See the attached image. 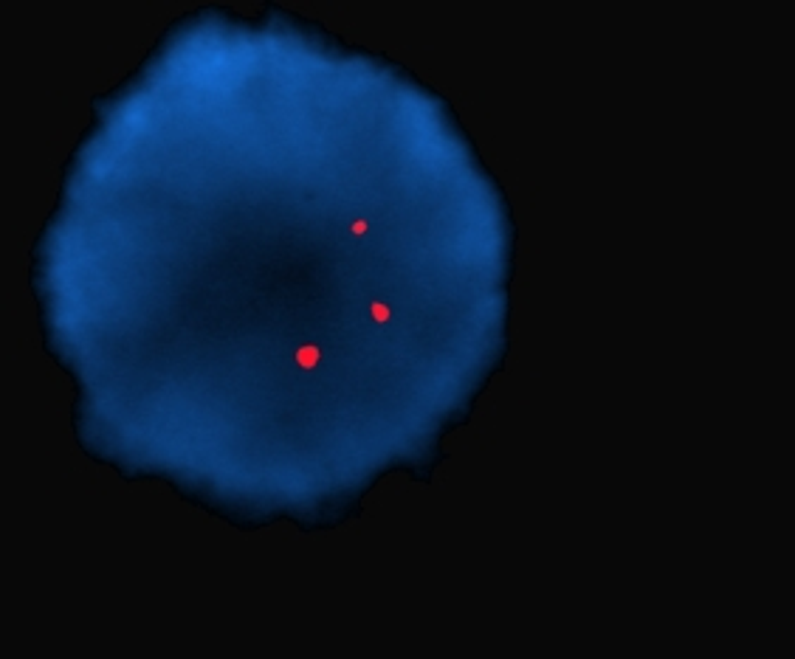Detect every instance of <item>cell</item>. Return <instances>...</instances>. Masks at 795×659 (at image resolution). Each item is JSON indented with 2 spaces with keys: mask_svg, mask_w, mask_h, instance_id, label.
I'll return each instance as SVG.
<instances>
[{
  "mask_svg": "<svg viewBox=\"0 0 795 659\" xmlns=\"http://www.w3.org/2000/svg\"><path fill=\"white\" fill-rule=\"evenodd\" d=\"M370 313H373L375 321H387V318H390V307H387V304H373Z\"/></svg>",
  "mask_w": 795,
  "mask_h": 659,
  "instance_id": "2",
  "label": "cell"
},
{
  "mask_svg": "<svg viewBox=\"0 0 795 659\" xmlns=\"http://www.w3.org/2000/svg\"><path fill=\"white\" fill-rule=\"evenodd\" d=\"M364 231H367V223H364V220H356V223H353V234H364Z\"/></svg>",
  "mask_w": 795,
  "mask_h": 659,
  "instance_id": "3",
  "label": "cell"
},
{
  "mask_svg": "<svg viewBox=\"0 0 795 659\" xmlns=\"http://www.w3.org/2000/svg\"><path fill=\"white\" fill-rule=\"evenodd\" d=\"M319 358H321L319 347H305V350H299V353H297V364L299 366H316Z\"/></svg>",
  "mask_w": 795,
  "mask_h": 659,
  "instance_id": "1",
  "label": "cell"
}]
</instances>
